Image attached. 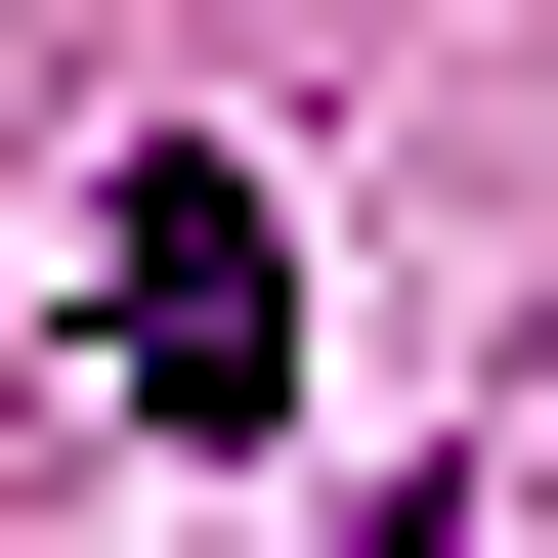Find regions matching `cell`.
Returning a JSON list of instances; mask_svg holds the SVG:
<instances>
[{"mask_svg": "<svg viewBox=\"0 0 558 558\" xmlns=\"http://www.w3.org/2000/svg\"><path fill=\"white\" fill-rule=\"evenodd\" d=\"M86 344H130V429H258V387H301V258H258V172H130V215H86Z\"/></svg>", "mask_w": 558, "mask_h": 558, "instance_id": "1", "label": "cell"}, {"mask_svg": "<svg viewBox=\"0 0 558 558\" xmlns=\"http://www.w3.org/2000/svg\"><path fill=\"white\" fill-rule=\"evenodd\" d=\"M387 558H473V515H387Z\"/></svg>", "mask_w": 558, "mask_h": 558, "instance_id": "2", "label": "cell"}]
</instances>
